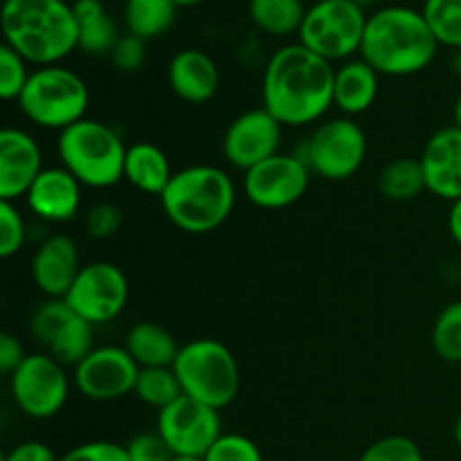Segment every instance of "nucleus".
Here are the masks:
<instances>
[{"label":"nucleus","instance_id":"nucleus-1","mask_svg":"<svg viewBox=\"0 0 461 461\" xmlns=\"http://www.w3.org/2000/svg\"><path fill=\"white\" fill-rule=\"evenodd\" d=\"M336 68L302 43L279 48L261 77V106L286 126L315 124L333 106Z\"/></svg>","mask_w":461,"mask_h":461},{"label":"nucleus","instance_id":"nucleus-2","mask_svg":"<svg viewBox=\"0 0 461 461\" xmlns=\"http://www.w3.org/2000/svg\"><path fill=\"white\" fill-rule=\"evenodd\" d=\"M5 45L36 68L59 66L79 50V25L66 0H5Z\"/></svg>","mask_w":461,"mask_h":461},{"label":"nucleus","instance_id":"nucleus-3","mask_svg":"<svg viewBox=\"0 0 461 461\" xmlns=\"http://www.w3.org/2000/svg\"><path fill=\"white\" fill-rule=\"evenodd\" d=\"M439 41L421 12L412 7H383L367 16L360 59L378 75L410 77L426 70L437 57Z\"/></svg>","mask_w":461,"mask_h":461},{"label":"nucleus","instance_id":"nucleus-4","mask_svg":"<svg viewBox=\"0 0 461 461\" xmlns=\"http://www.w3.org/2000/svg\"><path fill=\"white\" fill-rule=\"evenodd\" d=\"M160 205L180 232L207 234L230 219L237 205V187L221 167L189 165L176 171Z\"/></svg>","mask_w":461,"mask_h":461},{"label":"nucleus","instance_id":"nucleus-5","mask_svg":"<svg viewBox=\"0 0 461 461\" xmlns=\"http://www.w3.org/2000/svg\"><path fill=\"white\" fill-rule=\"evenodd\" d=\"M126 149L122 135L108 122L93 117L61 131L57 140L61 167L90 189L115 187L124 180Z\"/></svg>","mask_w":461,"mask_h":461},{"label":"nucleus","instance_id":"nucleus-6","mask_svg":"<svg viewBox=\"0 0 461 461\" xmlns=\"http://www.w3.org/2000/svg\"><path fill=\"white\" fill-rule=\"evenodd\" d=\"M185 396L214 410H225L234 403L241 387V372L232 351L214 338H198L180 345L174 360Z\"/></svg>","mask_w":461,"mask_h":461},{"label":"nucleus","instance_id":"nucleus-7","mask_svg":"<svg viewBox=\"0 0 461 461\" xmlns=\"http://www.w3.org/2000/svg\"><path fill=\"white\" fill-rule=\"evenodd\" d=\"M90 90L75 70L66 66L36 68L18 97V108L32 124L45 131H66L86 117Z\"/></svg>","mask_w":461,"mask_h":461},{"label":"nucleus","instance_id":"nucleus-8","mask_svg":"<svg viewBox=\"0 0 461 461\" xmlns=\"http://www.w3.org/2000/svg\"><path fill=\"white\" fill-rule=\"evenodd\" d=\"M367 16L354 0H320L306 9L300 43L327 61H349L363 45Z\"/></svg>","mask_w":461,"mask_h":461},{"label":"nucleus","instance_id":"nucleus-9","mask_svg":"<svg viewBox=\"0 0 461 461\" xmlns=\"http://www.w3.org/2000/svg\"><path fill=\"white\" fill-rule=\"evenodd\" d=\"M311 174L331 183L351 178L367 158V135L354 117H331L313 129L297 153Z\"/></svg>","mask_w":461,"mask_h":461},{"label":"nucleus","instance_id":"nucleus-10","mask_svg":"<svg viewBox=\"0 0 461 461\" xmlns=\"http://www.w3.org/2000/svg\"><path fill=\"white\" fill-rule=\"evenodd\" d=\"M9 392L25 417L43 421L52 419L66 408L70 396V378L66 365L45 351L27 354L21 367L9 376Z\"/></svg>","mask_w":461,"mask_h":461},{"label":"nucleus","instance_id":"nucleus-11","mask_svg":"<svg viewBox=\"0 0 461 461\" xmlns=\"http://www.w3.org/2000/svg\"><path fill=\"white\" fill-rule=\"evenodd\" d=\"M129 279L113 261H90L81 266L75 284L63 300L93 327L120 318L129 304Z\"/></svg>","mask_w":461,"mask_h":461},{"label":"nucleus","instance_id":"nucleus-12","mask_svg":"<svg viewBox=\"0 0 461 461\" xmlns=\"http://www.w3.org/2000/svg\"><path fill=\"white\" fill-rule=\"evenodd\" d=\"M30 333L66 367H77L95 349V327L66 300H45L32 313Z\"/></svg>","mask_w":461,"mask_h":461},{"label":"nucleus","instance_id":"nucleus-13","mask_svg":"<svg viewBox=\"0 0 461 461\" xmlns=\"http://www.w3.org/2000/svg\"><path fill=\"white\" fill-rule=\"evenodd\" d=\"M311 169L297 153H282L243 174V196L261 210H286L306 196Z\"/></svg>","mask_w":461,"mask_h":461},{"label":"nucleus","instance_id":"nucleus-14","mask_svg":"<svg viewBox=\"0 0 461 461\" xmlns=\"http://www.w3.org/2000/svg\"><path fill=\"white\" fill-rule=\"evenodd\" d=\"M156 432L174 457H205L214 441L223 435L219 410L207 408L189 396H180L158 412Z\"/></svg>","mask_w":461,"mask_h":461},{"label":"nucleus","instance_id":"nucleus-15","mask_svg":"<svg viewBox=\"0 0 461 461\" xmlns=\"http://www.w3.org/2000/svg\"><path fill=\"white\" fill-rule=\"evenodd\" d=\"M140 367L124 345L95 347L75 367L72 385L84 399L111 403L133 394Z\"/></svg>","mask_w":461,"mask_h":461},{"label":"nucleus","instance_id":"nucleus-16","mask_svg":"<svg viewBox=\"0 0 461 461\" xmlns=\"http://www.w3.org/2000/svg\"><path fill=\"white\" fill-rule=\"evenodd\" d=\"M284 126L261 108H250L230 122L223 135V158L230 167L243 171L277 156L282 147Z\"/></svg>","mask_w":461,"mask_h":461},{"label":"nucleus","instance_id":"nucleus-17","mask_svg":"<svg viewBox=\"0 0 461 461\" xmlns=\"http://www.w3.org/2000/svg\"><path fill=\"white\" fill-rule=\"evenodd\" d=\"M43 169V151L34 135L18 126H5L0 131V201L25 198Z\"/></svg>","mask_w":461,"mask_h":461},{"label":"nucleus","instance_id":"nucleus-18","mask_svg":"<svg viewBox=\"0 0 461 461\" xmlns=\"http://www.w3.org/2000/svg\"><path fill=\"white\" fill-rule=\"evenodd\" d=\"M79 250L68 234H50L32 257V282L48 300H63L81 270Z\"/></svg>","mask_w":461,"mask_h":461},{"label":"nucleus","instance_id":"nucleus-19","mask_svg":"<svg viewBox=\"0 0 461 461\" xmlns=\"http://www.w3.org/2000/svg\"><path fill=\"white\" fill-rule=\"evenodd\" d=\"M84 185L66 167H45L25 194V205L45 223H68L81 210Z\"/></svg>","mask_w":461,"mask_h":461},{"label":"nucleus","instance_id":"nucleus-20","mask_svg":"<svg viewBox=\"0 0 461 461\" xmlns=\"http://www.w3.org/2000/svg\"><path fill=\"white\" fill-rule=\"evenodd\" d=\"M426 187L432 196L455 203L461 198V129L446 126L428 138L421 151Z\"/></svg>","mask_w":461,"mask_h":461},{"label":"nucleus","instance_id":"nucleus-21","mask_svg":"<svg viewBox=\"0 0 461 461\" xmlns=\"http://www.w3.org/2000/svg\"><path fill=\"white\" fill-rule=\"evenodd\" d=\"M169 86L178 99L187 104H207L219 93V66L198 48L180 50L169 61Z\"/></svg>","mask_w":461,"mask_h":461},{"label":"nucleus","instance_id":"nucleus-22","mask_svg":"<svg viewBox=\"0 0 461 461\" xmlns=\"http://www.w3.org/2000/svg\"><path fill=\"white\" fill-rule=\"evenodd\" d=\"M381 75L365 59H349L336 68L333 79V106L345 117L367 113L378 99Z\"/></svg>","mask_w":461,"mask_h":461},{"label":"nucleus","instance_id":"nucleus-23","mask_svg":"<svg viewBox=\"0 0 461 461\" xmlns=\"http://www.w3.org/2000/svg\"><path fill=\"white\" fill-rule=\"evenodd\" d=\"M176 171L171 169L169 156L153 142H133L126 149L124 180L138 192L162 196Z\"/></svg>","mask_w":461,"mask_h":461},{"label":"nucleus","instance_id":"nucleus-24","mask_svg":"<svg viewBox=\"0 0 461 461\" xmlns=\"http://www.w3.org/2000/svg\"><path fill=\"white\" fill-rule=\"evenodd\" d=\"M124 347L140 369L147 367H171L178 356L180 345L171 336L169 329L162 324L144 320L133 324L124 338Z\"/></svg>","mask_w":461,"mask_h":461},{"label":"nucleus","instance_id":"nucleus-25","mask_svg":"<svg viewBox=\"0 0 461 461\" xmlns=\"http://www.w3.org/2000/svg\"><path fill=\"white\" fill-rule=\"evenodd\" d=\"M77 25H79V50L93 57L111 54L120 41L115 21L106 14L102 0H75L72 3Z\"/></svg>","mask_w":461,"mask_h":461},{"label":"nucleus","instance_id":"nucleus-26","mask_svg":"<svg viewBox=\"0 0 461 461\" xmlns=\"http://www.w3.org/2000/svg\"><path fill=\"white\" fill-rule=\"evenodd\" d=\"M378 192L394 203H408L428 192L426 176L419 158H394L378 174Z\"/></svg>","mask_w":461,"mask_h":461},{"label":"nucleus","instance_id":"nucleus-27","mask_svg":"<svg viewBox=\"0 0 461 461\" xmlns=\"http://www.w3.org/2000/svg\"><path fill=\"white\" fill-rule=\"evenodd\" d=\"M176 12H178V5L174 0H126V32L142 41L158 39L171 30Z\"/></svg>","mask_w":461,"mask_h":461},{"label":"nucleus","instance_id":"nucleus-28","mask_svg":"<svg viewBox=\"0 0 461 461\" xmlns=\"http://www.w3.org/2000/svg\"><path fill=\"white\" fill-rule=\"evenodd\" d=\"M248 14L261 32L270 36L300 34L306 9L302 0H250Z\"/></svg>","mask_w":461,"mask_h":461},{"label":"nucleus","instance_id":"nucleus-29","mask_svg":"<svg viewBox=\"0 0 461 461\" xmlns=\"http://www.w3.org/2000/svg\"><path fill=\"white\" fill-rule=\"evenodd\" d=\"M133 396L140 403L149 405V408L160 412L167 405L178 401L183 396V390H180V383L174 367H147L140 369Z\"/></svg>","mask_w":461,"mask_h":461},{"label":"nucleus","instance_id":"nucleus-30","mask_svg":"<svg viewBox=\"0 0 461 461\" xmlns=\"http://www.w3.org/2000/svg\"><path fill=\"white\" fill-rule=\"evenodd\" d=\"M432 349L444 363H461V300L439 311L432 324Z\"/></svg>","mask_w":461,"mask_h":461},{"label":"nucleus","instance_id":"nucleus-31","mask_svg":"<svg viewBox=\"0 0 461 461\" xmlns=\"http://www.w3.org/2000/svg\"><path fill=\"white\" fill-rule=\"evenodd\" d=\"M421 14L439 45L461 50V0H426Z\"/></svg>","mask_w":461,"mask_h":461},{"label":"nucleus","instance_id":"nucleus-32","mask_svg":"<svg viewBox=\"0 0 461 461\" xmlns=\"http://www.w3.org/2000/svg\"><path fill=\"white\" fill-rule=\"evenodd\" d=\"M27 66L30 63L16 50L3 43V48H0V97L5 102H18L32 77Z\"/></svg>","mask_w":461,"mask_h":461},{"label":"nucleus","instance_id":"nucleus-33","mask_svg":"<svg viewBox=\"0 0 461 461\" xmlns=\"http://www.w3.org/2000/svg\"><path fill=\"white\" fill-rule=\"evenodd\" d=\"M27 241V223L16 203L0 201V257L12 259Z\"/></svg>","mask_w":461,"mask_h":461},{"label":"nucleus","instance_id":"nucleus-34","mask_svg":"<svg viewBox=\"0 0 461 461\" xmlns=\"http://www.w3.org/2000/svg\"><path fill=\"white\" fill-rule=\"evenodd\" d=\"M203 461H264L261 448L246 435L223 432L205 453Z\"/></svg>","mask_w":461,"mask_h":461},{"label":"nucleus","instance_id":"nucleus-35","mask_svg":"<svg viewBox=\"0 0 461 461\" xmlns=\"http://www.w3.org/2000/svg\"><path fill=\"white\" fill-rule=\"evenodd\" d=\"M358 461H423V453L410 437L390 435L367 446Z\"/></svg>","mask_w":461,"mask_h":461},{"label":"nucleus","instance_id":"nucleus-36","mask_svg":"<svg viewBox=\"0 0 461 461\" xmlns=\"http://www.w3.org/2000/svg\"><path fill=\"white\" fill-rule=\"evenodd\" d=\"M84 223L88 237L104 241V239H111L120 232V228L124 225V212H122L115 203H95V205L86 212Z\"/></svg>","mask_w":461,"mask_h":461},{"label":"nucleus","instance_id":"nucleus-37","mask_svg":"<svg viewBox=\"0 0 461 461\" xmlns=\"http://www.w3.org/2000/svg\"><path fill=\"white\" fill-rule=\"evenodd\" d=\"M147 61V41L133 34H122L111 52V63L122 75H133Z\"/></svg>","mask_w":461,"mask_h":461},{"label":"nucleus","instance_id":"nucleus-38","mask_svg":"<svg viewBox=\"0 0 461 461\" xmlns=\"http://www.w3.org/2000/svg\"><path fill=\"white\" fill-rule=\"evenodd\" d=\"M59 461H131V459H129V450H126V446L117 444V441L95 439V441H86V444L75 446V448L68 450L66 455H61Z\"/></svg>","mask_w":461,"mask_h":461},{"label":"nucleus","instance_id":"nucleus-39","mask_svg":"<svg viewBox=\"0 0 461 461\" xmlns=\"http://www.w3.org/2000/svg\"><path fill=\"white\" fill-rule=\"evenodd\" d=\"M131 461H171L174 453L158 432H142L126 444Z\"/></svg>","mask_w":461,"mask_h":461},{"label":"nucleus","instance_id":"nucleus-40","mask_svg":"<svg viewBox=\"0 0 461 461\" xmlns=\"http://www.w3.org/2000/svg\"><path fill=\"white\" fill-rule=\"evenodd\" d=\"M25 358L27 354L23 349L21 340L16 336H12V333H3L0 336V372L5 376H12Z\"/></svg>","mask_w":461,"mask_h":461},{"label":"nucleus","instance_id":"nucleus-41","mask_svg":"<svg viewBox=\"0 0 461 461\" xmlns=\"http://www.w3.org/2000/svg\"><path fill=\"white\" fill-rule=\"evenodd\" d=\"M3 461H59V457L43 441H23L14 446Z\"/></svg>","mask_w":461,"mask_h":461},{"label":"nucleus","instance_id":"nucleus-42","mask_svg":"<svg viewBox=\"0 0 461 461\" xmlns=\"http://www.w3.org/2000/svg\"><path fill=\"white\" fill-rule=\"evenodd\" d=\"M448 232H450V237H453V241L461 248V198H459V201L450 203Z\"/></svg>","mask_w":461,"mask_h":461},{"label":"nucleus","instance_id":"nucleus-43","mask_svg":"<svg viewBox=\"0 0 461 461\" xmlns=\"http://www.w3.org/2000/svg\"><path fill=\"white\" fill-rule=\"evenodd\" d=\"M453 122H455V126H457V129H461V95H459L457 102H455V106H453Z\"/></svg>","mask_w":461,"mask_h":461},{"label":"nucleus","instance_id":"nucleus-44","mask_svg":"<svg viewBox=\"0 0 461 461\" xmlns=\"http://www.w3.org/2000/svg\"><path fill=\"white\" fill-rule=\"evenodd\" d=\"M455 441H457V446L461 450V412H459L457 421H455Z\"/></svg>","mask_w":461,"mask_h":461},{"label":"nucleus","instance_id":"nucleus-45","mask_svg":"<svg viewBox=\"0 0 461 461\" xmlns=\"http://www.w3.org/2000/svg\"><path fill=\"white\" fill-rule=\"evenodd\" d=\"M178 7H192V5H198V3H205V0H174Z\"/></svg>","mask_w":461,"mask_h":461},{"label":"nucleus","instance_id":"nucleus-46","mask_svg":"<svg viewBox=\"0 0 461 461\" xmlns=\"http://www.w3.org/2000/svg\"><path fill=\"white\" fill-rule=\"evenodd\" d=\"M453 68H455V70H457V75H461V50H457V54H455Z\"/></svg>","mask_w":461,"mask_h":461},{"label":"nucleus","instance_id":"nucleus-47","mask_svg":"<svg viewBox=\"0 0 461 461\" xmlns=\"http://www.w3.org/2000/svg\"><path fill=\"white\" fill-rule=\"evenodd\" d=\"M356 5H360V7H365V5H372V3H376V0H354Z\"/></svg>","mask_w":461,"mask_h":461},{"label":"nucleus","instance_id":"nucleus-48","mask_svg":"<svg viewBox=\"0 0 461 461\" xmlns=\"http://www.w3.org/2000/svg\"><path fill=\"white\" fill-rule=\"evenodd\" d=\"M171 461H203V459H198V457H174Z\"/></svg>","mask_w":461,"mask_h":461}]
</instances>
